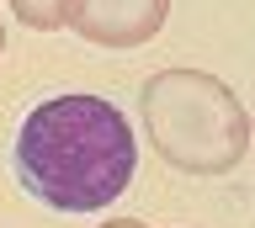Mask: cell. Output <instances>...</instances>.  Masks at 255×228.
Returning <instances> with one entry per match:
<instances>
[{
    "label": "cell",
    "mask_w": 255,
    "mask_h": 228,
    "mask_svg": "<svg viewBox=\"0 0 255 228\" xmlns=\"http://www.w3.org/2000/svg\"><path fill=\"white\" fill-rule=\"evenodd\" d=\"M21 191L53 212H101L133 186L138 144L128 117L101 96L37 101L11 144Z\"/></svg>",
    "instance_id": "obj_1"
},
{
    "label": "cell",
    "mask_w": 255,
    "mask_h": 228,
    "mask_svg": "<svg viewBox=\"0 0 255 228\" xmlns=\"http://www.w3.org/2000/svg\"><path fill=\"white\" fill-rule=\"evenodd\" d=\"M250 138H255V128H250Z\"/></svg>",
    "instance_id": "obj_7"
},
{
    "label": "cell",
    "mask_w": 255,
    "mask_h": 228,
    "mask_svg": "<svg viewBox=\"0 0 255 228\" xmlns=\"http://www.w3.org/2000/svg\"><path fill=\"white\" fill-rule=\"evenodd\" d=\"M11 11L21 27H32V32H59L64 16H59V0H11Z\"/></svg>",
    "instance_id": "obj_4"
},
{
    "label": "cell",
    "mask_w": 255,
    "mask_h": 228,
    "mask_svg": "<svg viewBox=\"0 0 255 228\" xmlns=\"http://www.w3.org/2000/svg\"><path fill=\"white\" fill-rule=\"evenodd\" d=\"M101 228H143L138 218H112V223H101Z\"/></svg>",
    "instance_id": "obj_5"
},
{
    "label": "cell",
    "mask_w": 255,
    "mask_h": 228,
    "mask_svg": "<svg viewBox=\"0 0 255 228\" xmlns=\"http://www.w3.org/2000/svg\"><path fill=\"white\" fill-rule=\"evenodd\" d=\"M59 16L96 48H143L159 37L170 0H59Z\"/></svg>",
    "instance_id": "obj_3"
},
{
    "label": "cell",
    "mask_w": 255,
    "mask_h": 228,
    "mask_svg": "<svg viewBox=\"0 0 255 228\" xmlns=\"http://www.w3.org/2000/svg\"><path fill=\"white\" fill-rule=\"evenodd\" d=\"M0 53H5V27H0Z\"/></svg>",
    "instance_id": "obj_6"
},
{
    "label": "cell",
    "mask_w": 255,
    "mask_h": 228,
    "mask_svg": "<svg viewBox=\"0 0 255 228\" xmlns=\"http://www.w3.org/2000/svg\"><path fill=\"white\" fill-rule=\"evenodd\" d=\"M138 117L159 159L181 175H229L250 154V117L207 69H159L138 90Z\"/></svg>",
    "instance_id": "obj_2"
}]
</instances>
